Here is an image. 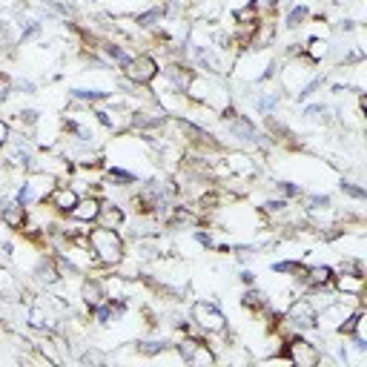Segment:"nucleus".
<instances>
[{
  "instance_id": "20e7f679",
  "label": "nucleus",
  "mask_w": 367,
  "mask_h": 367,
  "mask_svg": "<svg viewBox=\"0 0 367 367\" xmlns=\"http://www.w3.org/2000/svg\"><path fill=\"white\" fill-rule=\"evenodd\" d=\"M158 61L152 55H132V61L124 66V75H126V81L135 84V86H147L158 78Z\"/></svg>"
},
{
  "instance_id": "4c0bfd02",
  "label": "nucleus",
  "mask_w": 367,
  "mask_h": 367,
  "mask_svg": "<svg viewBox=\"0 0 367 367\" xmlns=\"http://www.w3.org/2000/svg\"><path fill=\"white\" fill-rule=\"evenodd\" d=\"M241 281L250 287V284H256V273H250V270H244V273H241Z\"/></svg>"
},
{
  "instance_id": "6ab92c4d",
  "label": "nucleus",
  "mask_w": 367,
  "mask_h": 367,
  "mask_svg": "<svg viewBox=\"0 0 367 367\" xmlns=\"http://www.w3.org/2000/svg\"><path fill=\"white\" fill-rule=\"evenodd\" d=\"M301 52H304V57L310 64H319L321 57L330 55V44L321 41V37H310V41H307V49H301Z\"/></svg>"
},
{
  "instance_id": "412c9836",
  "label": "nucleus",
  "mask_w": 367,
  "mask_h": 367,
  "mask_svg": "<svg viewBox=\"0 0 367 367\" xmlns=\"http://www.w3.org/2000/svg\"><path fill=\"white\" fill-rule=\"evenodd\" d=\"M241 304L247 307V310H256V313H261L264 307L270 304V299H267L264 293H258V290H247V293L241 296Z\"/></svg>"
},
{
  "instance_id": "0eeeda50",
  "label": "nucleus",
  "mask_w": 367,
  "mask_h": 367,
  "mask_svg": "<svg viewBox=\"0 0 367 367\" xmlns=\"http://www.w3.org/2000/svg\"><path fill=\"white\" fill-rule=\"evenodd\" d=\"M172 347H176L178 356L187 364H212V361H216V353H212L207 344H201L198 339H184V341L172 344Z\"/></svg>"
},
{
  "instance_id": "5701e85b",
  "label": "nucleus",
  "mask_w": 367,
  "mask_h": 367,
  "mask_svg": "<svg viewBox=\"0 0 367 367\" xmlns=\"http://www.w3.org/2000/svg\"><path fill=\"white\" fill-rule=\"evenodd\" d=\"M304 264H299V261H276L273 264V273L276 276H296V279H301L304 276Z\"/></svg>"
},
{
  "instance_id": "6e6552de",
  "label": "nucleus",
  "mask_w": 367,
  "mask_h": 367,
  "mask_svg": "<svg viewBox=\"0 0 367 367\" xmlns=\"http://www.w3.org/2000/svg\"><path fill=\"white\" fill-rule=\"evenodd\" d=\"M44 204H49L52 209H57V212H72V207L78 204V192H75L69 184H57V187H52L49 189V196H46V201Z\"/></svg>"
},
{
  "instance_id": "423d86ee",
  "label": "nucleus",
  "mask_w": 367,
  "mask_h": 367,
  "mask_svg": "<svg viewBox=\"0 0 367 367\" xmlns=\"http://www.w3.org/2000/svg\"><path fill=\"white\" fill-rule=\"evenodd\" d=\"M316 313L319 310H316V304L310 299H299V301L290 304L284 321L293 327V330H313V327H316Z\"/></svg>"
},
{
  "instance_id": "a211bd4d",
  "label": "nucleus",
  "mask_w": 367,
  "mask_h": 367,
  "mask_svg": "<svg viewBox=\"0 0 367 367\" xmlns=\"http://www.w3.org/2000/svg\"><path fill=\"white\" fill-rule=\"evenodd\" d=\"M69 98L81 101V104H101V101H109V98H112V92H104V89H81V86H75V89H69Z\"/></svg>"
},
{
  "instance_id": "473e14b6",
  "label": "nucleus",
  "mask_w": 367,
  "mask_h": 367,
  "mask_svg": "<svg viewBox=\"0 0 367 367\" xmlns=\"http://www.w3.org/2000/svg\"><path fill=\"white\" fill-rule=\"evenodd\" d=\"M37 121H41V112H37V109H23V112H21V124L35 126Z\"/></svg>"
},
{
  "instance_id": "c9c22d12",
  "label": "nucleus",
  "mask_w": 367,
  "mask_h": 367,
  "mask_svg": "<svg viewBox=\"0 0 367 367\" xmlns=\"http://www.w3.org/2000/svg\"><path fill=\"white\" fill-rule=\"evenodd\" d=\"M9 135H12L9 124H6V121H0V149H3V147L9 144Z\"/></svg>"
},
{
  "instance_id": "4468645a",
  "label": "nucleus",
  "mask_w": 367,
  "mask_h": 367,
  "mask_svg": "<svg viewBox=\"0 0 367 367\" xmlns=\"http://www.w3.org/2000/svg\"><path fill=\"white\" fill-rule=\"evenodd\" d=\"M21 296H23V287H21V281H17V276L9 267H0V299L17 301Z\"/></svg>"
},
{
  "instance_id": "dca6fc26",
  "label": "nucleus",
  "mask_w": 367,
  "mask_h": 367,
  "mask_svg": "<svg viewBox=\"0 0 367 367\" xmlns=\"http://www.w3.org/2000/svg\"><path fill=\"white\" fill-rule=\"evenodd\" d=\"M124 209L118 204H109V201H101V212H98V224L101 227H115L118 229L124 224Z\"/></svg>"
},
{
  "instance_id": "7ed1b4c3",
  "label": "nucleus",
  "mask_w": 367,
  "mask_h": 367,
  "mask_svg": "<svg viewBox=\"0 0 367 367\" xmlns=\"http://www.w3.org/2000/svg\"><path fill=\"white\" fill-rule=\"evenodd\" d=\"M192 321L204 336H221L227 333V316L212 301H196L192 304Z\"/></svg>"
},
{
  "instance_id": "aec40b11",
  "label": "nucleus",
  "mask_w": 367,
  "mask_h": 367,
  "mask_svg": "<svg viewBox=\"0 0 367 367\" xmlns=\"http://www.w3.org/2000/svg\"><path fill=\"white\" fill-rule=\"evenodd\" d=\"M104 52H106V64H115V66H126L129 61H132V55L124 49V46H118V44H104L101 46Z\"/></svg>"
},
{
  "instance_id": "1a4fd4ad",
  "label": "nucleus",
  "mask_w": 367,
  "mask_h": 367,
  "mask_svg": "<svg viewBox=\"0 0 367 367\" xmlns=\"http://www.w3.org/2000/svg\"><path fill=\"white\" fill-rule=\"evenodd\" d=\"M333 279H336V273H333V267H327V264L307 267L304 276H301V281L307 284V290H330Z\"/></svg>"
},
{
  "instance_id": "9b49d317",
  "label": "nucleus",
  "mask_w": 367,
  "mask_h": 367,
  "mask_svg": "<svg viewBox=\"0 0 367 367\" xmlns=\"http://www.w3.org/2000/svg\"><path fill=\"white\" fill-rule=\"evenodd\" d=\"M98 212H101V198H95V196H89V198H78V204L72 207V221H81V224H95L98 221Z\"/></svg>"
},
{
  "instance_id": "f257e3e1",
  "label": "nucleus",
  "mask_w": 367,
  "mask_h": 367,
  "mask_svg": "<svg viewBox=\"0 0 367 367\" xmlns=\"http://www.w3.org/2000/svg\"><path fill=\"white\" fill-rule=\"evenodd\" d=\"M86 253L98 267H118L126 258L124 236L115 227L98 224V229H89V236H86Z\"/></svg>"
},
{
  "instance_id": "cd10ccee",
  "label": "nucleus",
  "mask_w": 367,
  "mask_h": 367,
  "mask_svg": "<svg viewBox=\"0 0 367 367\" xmlns=\"http://www.w3.org/2000/svg\"><path fill=\"white\" fill-rule=\"evenodd\" d=\"M339 187H341L344 196H350V198H356V201H364V198H367V189H364V187H359L356 181H347V178H344Z\"/></svg>"
},
{
  "instance_id": "f3484780",
  "label": "nucleus",
  "mask_w": 367,
  "mask_h": 367,
  "mask_svg": "<svg viewBox=\"0 0 367 367\" xmlns=\"http://www.w3.org/2000/svg\"><path fill=\"white\" fill-rule=\"evenodd\" d=\"M29 327H32V330H41V333L52 330V316L46 313V307H41V304L29 307Z\"/></svg>"
},
{
  "instance_id": "393cba45",
  "label": "nucleus",
  "mask_w": 367,
  "mask_h": 367,
  "mask_svg": "<svg viewBox=\"0 0 367 367\" xmlns=\"http://www.w3.org/2000/svg\"><path fill=\"white\" fill-rule=\"evenodd\" d=\"M307 17H310V9H307L304 3H296L293 9H290V15H287V29H299V26H304Z\"/></svg>"
},
{
  "instance_id": "4be33fe9",
  "label": "nucleus",
  "mask_w": 367,
  "mask_h": 367,
  "mask_svg": "<svg viewBox=\"0 0 367 367\" xmlns=\"http://www.w3.org/2000/svg\"><path fill=\"white\" fill-rule=\"evenodd\" d=\"M164 21V9L156 6V9H149V12H141V15H135V23H138L141 29H152V26H158Z\"/></svg>"
},
{
  "instance_id": "f704fd0d",
  "label": "nucleus",
  "mask_w": 367,
  "mask_h": 367,
  "mask_svg": "<svg viewBox=\"0 0 367 367\" xmlns=\"http://www.w3.org/2000/svg\"><path fill=\"white\" fill-rule=\"evenodd\" d=\"M12 95V81H9V75H0V101H6Z\"/></svg>"
},
{
  "instance_id": "2f4dec72",
  "label": "nucleus",
  "mask_w": 367,
  "mask_h": 367,
  "mask_svg": "<svg viewBox=\"0 0 367 367\" xmlns=\"http://www.w3.org/2000/svg\"><path fill=\"white\" fill-rule=\"evenodd\" d=\"M37 350H41L52 364H61V356L55 353V341H44V344H37Z\"/></svg>"
},
{
  "instance_id": "c756f323",
  "label": "nucleus",
  "mask_w": 367,
  "mask_h": 367,
  "mask_svg": "<svg viewBox=\"0 0 367 367\" xmlns=\"http://www.w3.org/2000/svg\"><path fill=\"white\" fill-rule=\"evenodd\" d=\"M276 106H279V92H267L264 98H258V101H256V109H258V112H264V115H267V112H273Z\"/></svg>"
},
{
  "instance_id": "b1692460",
  "label": "nucleus",
  "mask_w": 367,
  "mask_h": 367,
  "mask_svg": "<svg viewBox=\"0 0 367 367\" xmlns=\"http://www.w3.org/2000/svg\"><path fill=\"white\" fill-rule=\"evenodd\" d=\"M167 347H172V344H167V341H156V339H144V341L135 344V350H138L141 356H158V353L167 350Z\"/></svg>"
},
{
  "instance_id": "ddd939ff",
  "label": "nucleus",
  "mask_w": 367,
  "mask_h": 367,
  "mask_svg": "<svg viewBox=\"0 0 367 367\" xmlns=\"http://www.w3.org/2000/svg\"><path fill=\"white\" fill-rule=\"evenodd\" d=\"M333 284H336L339 293L350 296V299H361V293H364V273H339L333 279Z\"/></svg>"
},
{
  "instance_id": "39448f33",
  "label": "nucleus",
  "mask_w": 367,
  "mask_h": 367,
  "mask_svg": "<svg viewBox=\"0 0 367 367\" xmlns=\"http://www.w3.org/2000/svg\"><path fill=\"white\" fill-rule=\"evenodd\" d=\"M290 364H299V367H316L324 356L321 350L313 344V341H307L301 336H290L287 339V356H284Z\"/></svg>"
},
{
  "instance_id": "bb28decb",
  "label": "nucleus",
  "mask_w": 367,
  "mask_h": 367,
  "mask_svg": "<svg viewBox=\"0 0 367 367\" xmlns=\"http://www.w3.org/2000/svg\"><path fill=\"white\" fill-rule=\"evenodd\" d=\"M106 178L115 181L118 187H132V184H135V176H132V172H126V169H121V167H112V169L106 172Z\"/></svg>"
},
{
  "instance_id": "e433bc0d",
  "label": "nucleus",
  "mask_w": 367,
  "mask_h": 367,
  "mask_svg": "<svg viewBox=\"0 0 367 367\" xmlns=\"http://www.w3.org/2000/svg\"><path fill=\"white\" fill-rule=\"evenodd\" d=\"M196 241H198V244H204V247H216V241H212V236H209V233H196Z\"/></svg>"
},
{
  "instance_id": "c85d7f7f",
  "label": "nucleus",
  "mask_w": 367,
  "mask_h": 367,
  "mask_svg": "<svg viewBox=\"0 0 367 367\" xmlns=\"http://www.w3.org/2000/svg\"><path fill=\"white\" fill-rule=\"evenodd\" d=\"M250 3L256 6L258 17H270V15H276V9H279V0H250Z\"/></svg>"
},
{
  "instance_id": "72a5a7b5",
  "label": "nucleus",
  "mask_w": 367,
  "mask_h": 367,
  "mask_svg": "<svg viewBox=\"0 0 367 367\" xmlns=\"http://www.w3.org/2000/svg\"><path fill=\"white\" fill-rule=\"evenodd\" d=\"M304 115H307V118H324V115H327V106H324V104H310V106L304 109Z\"/></svg>"
},
{
  "instance_id": "a878e982",
  "label": "nucleus",
  "mask_w": 367,
  "mask_h": 367,
  "mask_svg": "<svg viewBox=\"0 0 367 367\" xmlns=\"http://www.w3.org/2000/svg\"><path fill=\"white\" fill-rule=\"evenodd\" d=\"M55 264H57V273H61V279H78L81 276L78 264H75L72 258H66V256H55Z\"/></svg>"
},
{
  "instance_id": "9d476101",
  "label": "nucleus",
  "mask_w": 367,
  "mask_h": 367,
  "mask_svg": "<svg viewBox=\"0 0 367 367\" xmlns=\"http://www.w3.org/2000/svg\"><path fill=\"white\" fill-rule=\"evenodd\" d=\"M26 207L21 201H0V221H3L9 229H23L26 227Z\"/></svg>"
},
{
  "instance_id": "2eb2a0df",
  "label": "nucleus",
  "mask_w": 367,
  "mask_h": 367,
  "mask_svg": "<svg viewBox=\"0 0 367 367\" xmlns=\"http://www.w3.org/2000/svg\"><path fill=\"white\" fill-rule=\"evenodd\" d=\"M35 279L41 281V284H46V287H52V284H57L61 281V273H57V264H55V258H41L35 264Z\"/></svg>"
},
{
  "instance_id": "7c9ffc66",
  "label": "nucleus",
  "mask_w": 367,
  "mask_h": 367,
  "mask_svg": "<svg viewBox=\"0 0 367 367\" xmlns=\"http://www.w3.org/2000/svg\"><path fill=\"white\" fill-rule=\"evenodd\" d=\"M276 192H281L284 198H299V196H301V187L293 184V181H279V184H276Z\"/></svg>"
},
{
  "instance_id": "f8f14e48",
  "label": "nucleus",
  "mask_w": 367,
  "mask_h": 367,
  "mask_svg": "<svg viewBox=\"0 0 367 367\" xmlns=\"http://www.w3.org/2000/svg\"><path fill=\"white\" fill-rule=\"evenodd\" d=\"M81 299H84V304L89 307V310H92V307H98V304H104L109 299L106 284L101 279H84V284H81Z\"/></svg>"
},
{
  "instance_id": "f03ea898",
  "label": "nucleus",
  "mask_w": 367,
  "mask_h": 367,
  "mask_svg": "<svg viewBox=\"0 0 367 367\" xmlns=\"http://www.w3.org/2000/svg\"><path fill=\"white\" fill-rule=\"evenodd\" d=\"M187 98H192L196 104L212 109V112H221L224 106H229V92H227V84L218 78L216 72H209V75H192V81L187 86Z\"/></svg>"
},
{
  "instance_id": "58836bf2",
  "label": "nucleus",
  "mask_w": 367,
  "mask_h": 367,
  "mask_svg": "<svg viewBox=\"0 0 367 367\" xmlns=\"http://www.w3.org/2000/svg\"><path fill=\"white\" fill-rule=\"evenodd\" d=\"M6 229H9V227H6L3 221H0V244H6Z\"/></svg>"
}]
</instances>
